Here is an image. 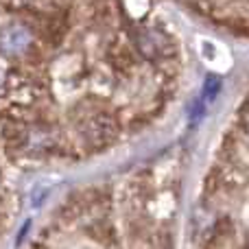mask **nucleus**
Here are the masks:
<instances>
[{
    "instance_id": "obj_4",
    "label": "nucleus",
    "mask_w": 249,
    "mask_h": 249,
    "mask_svg": "<svg viewBox=\"0 0 249 249\" xmlns=\"http://www.w3.org/2000/svg\"><path fill=\"white\" fill-rule=\"evenodd\" d=\"M219 90H221L219 77H208L206 79V86H203V96H206L208 101H214L216 94H219Z\"/></svg>"
},
{
    "instance_id": "obj_2",
    "label": "nucleus",
    "mask_w": 249,
    "mask_h": 249,
    "mask_svg": "<svg viewBox=\"0 0 249 249\" xmlns=\"http://www.w3.org/2000/svg\"><path fill=\"white\" fill-rule=\"evenodd\" d=\"M86 136L94 146H105L116 136V123L109 116H105V114H96V116H92L88 121Z\"/></svg>"
},
{
    "instance_id": "obj_1",
    "label": "nucleus",
    "mask_w": 249,
    "mask_h": 249,
    "mask_svg": "<svg viewBox=\"0 0 249 249\" xmlns=\"http://www.w3.org/2000/svg\"><path fill=\"white\" fill-rule=\"evenodd\" d=\"M33 35L22 24H9L2 29V53L7 57H18L29 51Z\"/></svg>"
},
{
    "instance_id": "obj_3",
    "label": "nucleus",
    "mask_w": 249,
    "mask_h": 249,
    "mask_svg": "<svg viewBox=\"0 0 249 249\" xmlns=\"http://www.w3.org/2000/svg\"><path fill=\"white\" fill-rule=\"evenodd\" d=\"M138 48L146 59H158L168 53V39L153 29H146L138 35Z\"/></svg>"
},
{
    "instance_id": "obj_5",
    "label": "nucleus",
    "mask_w": 249,
    "mask_h": 249,
    "mask_svg": "<svg viewBox=\"0 0 249 249\" xmlns=\"http://www.w3.org/2000/svg\"><path fill=\"white\" fill-rule=\"evenodd\" d=\"M190 114H193V121H195V123H197L199 118H201V114H203V105H201V101H195V103H193V112H190Z\"/></svg>"
},
{
    "instance_id": "obj_6",
    "label": "nucleus",
    "mask_w": 249,
    "mask_h": 249,
    "mask_svg": "<svg viewBox=\"0 0 249 249\" xmlns=\"http://www.w3.org/2000/svg\"><path fill=\"white\" fill-rule=\"evenodd\" d=\"M243 123H245V127L249 129V103L245 105V109H243Z\"/></svg>"
}]
</instances>
